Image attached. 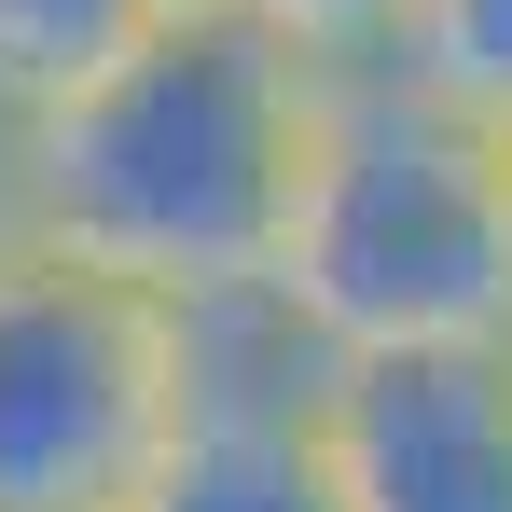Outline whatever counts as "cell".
<instances>
[{
    "label": "cell",
    "instance_id": "cell-1",
    "mask_svg": "<svg viewBox=\"0 0 512 512\" xmlns=\"http://www.w3.org/2000/svg\"><path fill=\"white\" fill-rule=\"evenodd\" d=\"M305 125H319V56L222 0H180L153 42L14 111V194L42 250L111 263L139 291H208L277 263Z\"/></svg>",
    "mask_w": 512,
    "mask_h": 512
},
{
    "label": "cell",
    "instance_id": "cell-2",
    "mask_svg": "<svg viewBox=\"0 0 512 512\" xmlns=\"http://www.w3.org/2000/svg\"><path fill=\"white\" fill-rule=\"evenodd\" d=\"M277 277L346 360L360 346L512 333V153H499V125L429 97L388 56L319 70V125H305V167H291Z\"/></svg>",
    "mask_w": 512,
    "mask_h": 512
},
{
    "label": "cell",
    "instance_id": "cell-3",
    "mask_svg": "<svg viewBox=\"0 0 512 512\" xmlns=\"http://www.w3.org/2000/svg\"><path fill=\"white\" fill-rule=\"evenodd\" d=\"M167 443L180 305L14 236L0 250V512H125Z\"/></svg>",
    "mask_w": 512,
    "mask_h": 512
},
{
    "label": "cell",
    "instance_id": "cell-4",
    "mask_svg": "<svg viewBox=\"0 0 512 512\" xmlns=\"http://www.w3.org/2000/svg\"><path fill=\"white\" fill-rule=\"evenodd\" d=\"M346 512H512V333L360 346L319 416Z\"/></svg>",
    "mask_w": 512,
    "mask_h": 512
},
{
    "label": "cell",
    "instance_id": "cell-5",
    "mask_svg": "<svg viewBox=\"0 0 512 512\" xmlns=\"http://www.w3.org/2000/svg\"><path fill=\"white\" fill-rule=\"evenodd\" d=\"M180 305V416H333L346 346L291 305V277H208V291H167Z\"/></svg>",
    "mask_w": 512,
    "mask_h": 512
},
{
    "label": "cell",
    "instance_id": "cell-6",
    "mask_svg": "<svg viewBox=\"0 0 512 512\" xmlns=\"http://www.w3.org/2000/svg\"><path fill=\"white\" fill-rule=\"evenodd\" d=\"M125 512H346V471L319 416H180Z\"/></svg>",
    "mask_w": 512,
    "mask_h": 512
},
{
    "label": "cell",
    "instance_id": "cell-7",
    "mask_svg": "<svg viewBox=\"0 0 512 512\" xmlns=\"http://www.w3.org/2000/svg\"><path fill=\"white\" fill-rule=\"evenodd\" d=\"M180 0H0V111H42L84 70H111L125 42H153Z\"/></svg>",
    "mask_w": 512,
    "mask_h": 512
},
{
    "label": "cell",
    "instance_id": "cell-8",
    "mask_svg": "<svg viewBox=\"0 0 512 512\" xmlns=\"http://www.w3.org/2000/svg\"><path fill=\"white\" fill-rule=\"evenodd\" d=\"M388 70H416L429 97H457V111L512 125V0H402Z\"/></svg>",
    "mask_w": 512,
    "mask_h": 512
},
{
    "label": "cell",
    "instance_id": "cell-9",
    "mask_svg": "<svg viewBox=\"0 0 512 512\" xmlns=\"http://www.w3.org/2000/svg\"><path fill=\"white\" fill-rule=\"evenodd\" d=\"M222 14H250V28H277V42H305L319 70L388 56V42H402V0H222Z\"/></svg>",
    "mask_w": 512,
    "mask_h": 512
},
{
    "label": "cell",
    "instance_id": "cell-10",
    "mask_svg": "<svg viewBox=\"0 0 512 512\" xmlns=\"http://www.w3.org/2000/svg\"><path fill=\"white\" fill-rule=\"evenodd\" d=\"M28 236V194H14V111H0V250Z\"/></svg>",
    "mask_w": 512,
    "mask_h": 512
},
{
    "label": "cell",
    "instance_id": "cell-11",
    "mask_svg": "<svg viewBox=\"0 0 512 512\" xmlns=\"http://www.w3.org/2000/svg\"><path fill=\"white\" fill-rule=\"evenodd\" d=\"M499 153H512V125H499Z\"/></svg>",
    "mask_w": 512,
    "mask_h": 512
}]
</instances>
